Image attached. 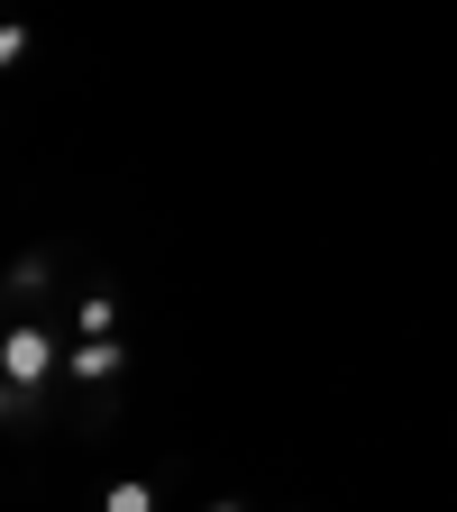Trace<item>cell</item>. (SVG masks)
I'll return each instance as SVG.
<instances>
[{"label":"cell","instance_id":"1","mask_svg":"<svg viewBox=\"0 0 457 512\" xmlns=\"http://www.w3.org/2000/svg\"><path fill=\"white\" fill-rule=\"evenodd\" d=\"M0 375H10V384H28V394H37L46 375H64V348H55V330H46V320H10V339H0Z\"/></svg>","mask_w":457,"mask_h":512},{"label":"cell","instance_id":"2","mask_svg":"<svg viewBox=\"0 0 457 512\" xmlns=\"http://www.w3.org/2000/svg\"><path fill=\"white\" fill-rule=\"evenodd\" d=\"M64 375L74 384H110V375H128V348L119 339H74L64 348Z\"/></svg>","mask_w":457,"mask_h":512},{"label":"cell","instance_id":"3","mask_svg":"<svg viewBox=\"0 0 457 512\" xmlns=\"http://www.w3.org/2000/svg\"><path fill=\"white\" fill-rule=\"evenodd\" d=\"M74 330H83V339H119V302H110V293H83V302H74Z\"/></svg>","mask_w":457,"mask_h":512},{"label":"cell","instance_id":"4","mask_svg":"<svg viewBox=\"0 0 457 512\" xmlns=\"http://www.w3.org/2000/svg\"><path fill=\"white\" fill-rule=\"evenodd\" d=\"M101 512H156V485H147V476H119V485L101 494Z\"/></svg>","mask_w":457,"mask_h":512},{"label":"cell","instance_id":"5","mask_svg":"<svg viewBox=\"0 0 457 512\" xmlns=\"http://www.w3.org/2000/svg\"><path fill=\"white\" fill-rule=\"evenodd\" d=\"M211 512H247V503H211Z\"/></svg>","mask_w":457,"mask_h":512}]
</instances>
